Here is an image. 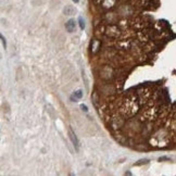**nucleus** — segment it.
<instances>
[{
	"label": "nucleus",
	"instance_id": "f257e3e1",
	"mask_svg": "<svg viewBox=\"0 0 176 176\" xmlns=\"http://www.w3.org/2000/svg\"><path fill=\"white\" fill-rule=\"evenodd\" d=\"M69 135H70V138H71L72 142H73V145L76 147V149H78V148H79V141H78L77 137H76V135L73 133V131H72L71 128L69 129Z\"/></svg>",
	"mask_w": 176,
	"mask_h": 176
},
{
	"label": "nucleus",
	"instance_id": "f03ea898",
	"mask_svg": "<svg viewBox=\"0 0 176 176\" xmlns=\"http://www.w3.org/2000/svg\"><path fill=\"white\" fill-rule=\"evenodd\" d=\"M65 27H66V31L72 33V32L75 29V21L74 20H69L65 24Z\"/></svg>",
	"mask_w": 176,
	"mask_h": 176
},
{
	"label": "nucleus",
	"instance_id": "7ed1b4c3",
	"mask_svg": "<svg viewBox=\"0 0 176 176\" xmlns=\"http://www.w3.org/2000/svg\"><path fill=\"white\" fill-rule=\"evenodd\" d=\"M74 8L72 6H66L65 8H64V14H66V15H72L74 13Z\"/></svg>",
	"mask_w": 176,
	"mask_h": 176
},
{
	"label": "nucleus",
	"instance_id": "20e7f679",
	"mask_svg": "<svg viewBox=\"0 0 176 176\" xmlns=\"http://www.w3.org/2000/svg\"><path fill=\"white\" fill-rule=\"evenodd\" d=\"M78 21H79V26H80V28H84V26H85V24H84V22H83V18H78Z\"/></svg>",
	"mask_w": 176,
	"mask_h": 176
},
{
	"label": "nucleus",
	"instance_id": "39448f33",
	"mask_svg": "<svg viewBox=\"0 0 176 176\" xmlns=\"http://www.w3.org/2000/svg\"><path fill=\"white\" fill-rule=\"evenodd\" d=\"M75 96L77 97V98H80V97H82V91H80V90H78V91H76Z\"/></svg>",
	"mask_w": 176,
	"mask_h": 176
},
{
	"label": "nucleus",
	"instance_id": "423d86ee",
	"mask_svg": "<svg viewBox=\"0 0 176 176\" xmlns=\"http://www.w3.org/2000/svg\"><path fill=\"white\" fill-rule=\"evenodd\" d=\"M80 108H82L83 110L85 111V112H87V111H88V110H87V106H84V105H82V106H80Z\"/></svg>",
	"mask_w": 176,
	"mask_h": 176
},
{
	"label": "nucleus",
	"instance_id": "0eeeda50",
	"mask_svg": "<svg viewBox=\"0 0 176 176\" xmlns=\"http://www.w3.org/2000/svg\"><path fill=\"white\" fill-rule=\"evenodd\" d=\"M1 40H2V43H3V46H4V48H6V47H7V45H6V40H4L3 36H1Z\"/></svg>",
	"mask_w": 176,
	"mask_h": 176
},
{
	"label": "nucleus",
	"instance_id": "6e6552de",
	"mask_svg": "<svg viewBox=\"0 0 176 176\" xmlns=\"http://www.w3.org/2000/svg\"><path fill=\"white\" fill-rule=\"evenodd\" d=\"M73 1H74V2H75V3H77V2H78V1H79V0H73Z\"/></svg>",
	"mask_w": 176,
	"mask_h": 176
}]
</instances>
